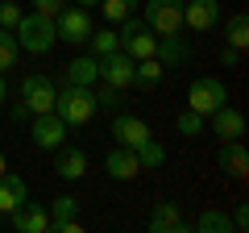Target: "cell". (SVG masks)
I'll use <instances>...</instances> for the list:
<instances>
[{
	"label": "cell",
	"instance_id": "cell-39",
	"mask_svg": "<svg viewBox=\"0 0 249 233\" xmlns=\"http://www.w3.org/2000/svg\"><path fill=\"white\" fill-rule=\"evenodd\" d=\"M0 229H4V213H0Z\"/></svg>",
	"mask_w": 249,
	"mask_h": 233
},
{
	"label": "cell",
	"instance_id": "cell-30",
	"mask_svg": "<svg viewBox=\"0 0 249 233\" xmlns=\"http://www.w3.org/2000/svg\"><path fill=\"white\" fill-rule=\"evenodd\" d=\"M175 129H178L183 137H199V134H204V116L191 113V108H183V113H178V121H175Z\"/></svg>",
	"mask_w": 249,
	"mask_h": 233
},
{
	"label": "cell",
	"instance_id": "cell-6",
	"mask_svg": "<svg viewBox=\"0 0 249 233\" xmlns=\"http://www.w3.org/2000/svg\"><path fill=\"white\" fill-rule=\"evenodd\" d=\"M54 96H58V83H54L46 71H34V75L21 79V104L29 108V116L54 113Z\"/></svg>",
	"mask_w": 249,
	"mask_h": 233
},
{
	"label": "cell",
	"instance_id": "cell-18",
	"mask_svg": "<svg viewBox=\"0 0 249 233\" xmlns=\"http://www.w3.org/2000/svg\"><path fill=\"white\" fill-rule=\"evenodd\" d=\"M154 58H158L166 71H175V67H183L187 58H191V42H187L183 34H175V38H158V50H154Z\"/></svg>",
	"mask_w": 249,
	"mask_h": 233
},
{
	"label": "cell",
	"instance_id": "cell-40",
	"mask_svg": "<svg viewBox=\"0 0 249 233\" xmlns=\"http://www.w3.org/2000/svg\"><path fill=\"white\" fill-rule=\"evenodd\" d=\"M0 4H4V0H0Z\"/></svg>",
	"mask_w": 249,
	"mask_h": 233
},
{
	"label": "cell",
	"instance_id": "cell-12",
	"mask_svg": "<svg viewBox=\"0 0 249 233\" xmlns=\"http://www.w3.org/2000/svg\"><path fill=\"white\" fill-rule=\"evenodd\" d=\"M100 83H112V88H133V58L124 50H112L100 58Z\"/></svg>",
	"mask_w": 249,
	"mask_h": 233
},
{
	"label": "cell",
	"instance_id": "cell-1",
	"mask_svg": "<svg viewBox=\"0 0 249 233\" xmlns=\"http://www.w3.org/2000/svg\"><path fill=\"white\" fill-rule=\"evenodd\" d=\"M17 46L25 54H50L54 46H58V29H54L50 17H42V13H21L17 21Z\"/></svg>",
	"mask_w": 249,
	"mask_h": 233
},
{
	"label": "cell",
	"instance_id": "cell-21",
	"mask_svg": "<svg viewBox=\"0 0 249 233\" xmlns=\"http://www.w3.org/2000/svg\"><path fill=\"white\" fill-rule=\"evenodd\" d=\"M54 171H58V179H67V183H79L83 175H88V154L83 150H62L58 146V162H54Z\"/></svg>",
	"mask_w": 249,
	"mask_h": 233
},
{
	"label": "cell",
	"instance_id": "cell-34",
	"mask_svg": "<svg viewBox=\"0 0 249 233\" xmlns=\"http://www.w3.org/2000/svg\"><path fill=\"white\" fill-rule=\"evenodd\" d=\"M237 63H241V50H237V46H224V50H220V67L229 71V67H237Z\"/></svg>",
	"mask_w": 249,
	"mask_h": 233
},
{
	"label": "cell",
	"instance_id": "cell-25",
	"mask_svg": "<svg viewBox=\"0 0 249 233\" xmlns=\"http://www.w3.org/2000/svg\"><path fill=\"white\" fill-rule=\"evenodd\" d=\"M88 46H91V54H96V58H104V54L121 50V38H116V29H91Z\"/></svg>",
	"mask_w": 249,
	"mask_h": 233
},
{
	"label": "cell",
	"instance_id": "cell-16",
	"mask_svg": "<svg viewBox=\"0 0 249 233\" xmlns=\"http://www.w3.org/2000/svg\"><path fill=\"white\" fill-rule=\"evenodd\" d=\"M9 225L17 233H46L50 229V213H46V204H21V208H13L9 213Z\"/></svg>",
	"mask_w": 249,
	"mask_h": 233
},
{
	"label": "cell",
	"instance_id": "cell-28",
	"mask_svg": "<svg viewBox=\"0 0 249 233\" xmlns=\"http://www.w3.org/2000/svg\"><path fill=\"white\" fill-rule=\"evenodd\" d=\"M137 4H142V0H100V9H104V17L112 21V25H121L124 17H133Z\"/></svg>",
	"mask_w": 249,
	"mask_h": 233
},
{
	"label": "cell",
	"instance_id": "cell-26",
	"mask_svg": "<svg viewBox=\"0 0 249 233\" xmlns=\"http://www.w3.org/2000/svg\"><path fill=\"white\" fill-rule=\"evenodd\" d=\"M21 58V46H17V34L13 29L0 25V71H9V67H17Z\"/></svg>",
	"mask_w": 249,
	"mask_h": 233
},
{
	"label": "cell",
	"instance_id": "cell-22",
	"mask_svg": "<svg viewBox=\"0 0 249 233\" xmlns=\"http://www.w3.org/2000/svg\"><path fill=\"white\" fill-rule=\"evenodd\" d=\"M166 79V67L158 63V58H137L133 63V88H158V83Z\"/></svg>",
	"mask_w": 249,
	"mask_h": 233
},
{
	"label": "cell",
	"instance_id": "cell-7",
	"mask_svg": "<svg viewBox=\"0 0 249 233\" xmlns=\"http://www.w3.org/2000/svg\"><path fill=\"white\" fill-rule=\"evenodd\" d=\"M54 29H58V42L83 46L91 38V13L83 4H62V13L54 17Z\"/></svg>",
	"mask_w": 249,
	"mask_h": 233
},
{
	"label": "cell",
	"instance_id": "cell-24",
	"mask_svg": "<svg viewBox=\"0 0 249 233\" xmlns=\"http://www.w3.org/2000/svg\"><path fill=\"white\" fill-rule=\"evenodd\" d=\"M137 162H142V171H158L162 162H166V146H162L158 137L150 134L142 146H137Z\"/></svg>",
	"mask_w": 249,
	"mask_h": 233
},
{
	"label": "cell",
	"instance_id": "cell-20",
	"mask_svg": "<svg viewBox=\"0 0 249 233\" xmlns=\"http://www.w3.org/2000/svg\"><path fill=\"white\" fill-rule=\"evenodd\" d=\"M67 83H79V88H96L100 83V58L96 54H79L67 63Z\"/></svg>",
	"mask_w": 249,
	"mask_h": 233
},
{
	"label": "cell",
	"instance_id": "cell-32",
	"mask_svg": "<svg viewBox=\"0 0 249 233\" xmlns=\"http://www.w3.org/2000/svg\"><path fill=\"white\" fill-rule=\"evenodd\" d=\"M29 4H34V13H42V17H58L62 13V0H29Z\"/></svg>",
	"mask_w": 249,
	"mask_h": 233
},
{
	"label": "cell",
	"instance_id": "cell-2",
	"mask_svg": "<svg viewBox=\"0 0 249 233\" xmlns=\"http://www.w3.org/2000/svg\"><path fill=\"white\" fill-rule=\"evenodd\" d=\"M54 113H58L71 129L88 125L91 116L100 113V108H96V92L79 88V83H67V88H58V96H54Z\"/></svg>",
	"mask_w": 249,
	"mask_h": 233
},
{
	"label": "cell",
	"instance_id": "cell-5",
	"mask_svg": "<svg viewBox=\"0 0 249 233\" xmlns=\"http://www.w3.org/2000/svg\"><path fill=\"white\" fill-rule=\"evenodd\" d=\"M220 104H229V88H224V79H216V75H199V79H191V88H187V108L199 116L216 113Z\"/></svg>",
	"mask_w": 249,
	"mask_h": 233
},
{
	"label": "cell",
	"instance_id": "cell-35",
	"mask_svg": "<svg viewBox=\"0 0 249 233\" xmlns=\"http://www.w3.org/2000/svg\"><path fill=\"white\" fill-rule=\"evenodd\" d=\"M9 116L21 125V121H29V108H25V104H13V113H9Z\"/></svg>",
	"mask_w": 249,
	"mask_h": 233
},
{
	"label": "cell",
	"instance_id": "cell-19",
	"mask_svg": "<svg viewBox=\"0 0 249 233\" xmlns=\"http://www.w3.org/2000/svg\"><path fill=\"white\" fill-rule=\"evenodd\" d=\"M104 171L112 175V179H137V175H142L137 150H129V146H116V150L104 158Z\"/></svg>",
	"mask_w": 249,
	"mask_h": 233
},
{
	"label": "cell",
	"instance_id": "cell-15",
	"mask_svg": "<svg viewBox=\"0 0 249 233\" xmlns=\"http://www.w3.org/2000/svg\"><path fill=\"white\" fill-rule=\"evenodd\" d=\"M216 167H220L224 175H232V179H245V171H249L245 137H237V142H220V150H216Z\"/></svg>",
	"mask_w": 249,
	"mask_h": 233
},
{
	"label": "cell",
	"instance_id": "cell-9",
	"mask_svg": "<svg viewBox=\"0 0 249 233\" xmlns=\"http://www.w3.org/2000/svg\"><path fill=\"white\" fill-rule=\"evenodd\" d=\"M220 0H183V29H196V34H208V29L220 25Z\"/></svg>",
	"mask_w": 249,
	"mask_h": 233
},
{
	"label": "cell",
	"instance_id": "cell-13",
	"mask_svg": "<svg viewBox=\"0 0 249 233\" xmlns=\"http://www.w3.org/2000/svg\"><path fill=\"white\" fill-rule=\"evenodd\" d=\"M208 121H212V134L220 137V142H237V137H245V113L232 104H220L216 113H208Z\"/></svg>",
	"mask_w": 249,
	"mask_h": 233
},
{
	"label": "cell",
	"instance_id": "cell-38",
	"mask_svg": "<svg viewBox=\"0 0 249 233\" xmlns=\"http://www.w3.org/2000/svg\"><path fill=\"white\" fill-rule=\"evenodd\" d=\"M75 4H83V9H88V4H100V0H75Z\"/></svg>",
	"mask_w": 249,
	"mask_h": 233
},
{
	"label": "cell",
	"instance_id": "cell-4",
	"mask_svg": "<svg viewBox=\"0 0 249 233\" xmlns=\"http://www.w3.org/2000/svg\"><path fill=\"white\" fill-rule=\"evenodd\" d=\"M116 38H121V50L129 54V58H154V50H158V34L154 29H145L142 17H124L121 29H116Z\"/></svg>",
	"mask_w": 249,
	"mask_h": 233
},
{
	"label": "cell",
	"instance_id": "cell-11",
	"mask_svg": "<svg viewBox=\"0 0 249 233\" xmlns=\"http://www.w3.org/2000/svg\"><path fill=\"white\" fill-rule=\"evenodd\" d=\"M150 134H154V129L145 125L142 116H133V113H112V137H116V146L137 150V146H142Z\"/></svg>",
	"mask_w": 249,
	"mask_h": 233
},
{
	"label": "cell",
	"instance_id": "cell-27",
	"mask_svg": "<svg viewBox=\"0 0 249 233\" xmlns=\"http://www.w3.org/2000/svg\"><path fill=\"white\" fill-rule=\"evenodd\" d=\"M224 34H229V38H224L229 46L245 50V46H249V17H245V13H232V17H229V29H224Z\"/></svg>",
	"mask_w": 249,
	"mask_h": 233
},
{
	"label": "cell",
	"instance_id": "cell-33",
	"mask_svg": "<svg viewBox=\"0 0 249 233\" xmlns=\"http://www.w3.org/2000/svg\"><path fill=\"white\" fill-rule=\"evenodd\" d=\"M229 216H232V233H245V229H249V208H245V204H237Z\"/></svg>",
	"mask_w": 249,
	"mask_h": 233
},
{
	"label": "cell",
	"instance_id": "cell-17",
	"mask_svg": "<svg viewBox=\"0 0 249 233\" xmlns=\"http://www.w3.org/2000/svg\"><path fill=\"white\" fill-rule=\"evenodd\" d=\"M29 200V183H25V175H17V171H4L0 175V213L9 216L13 208H21Z\"/></svg>",
	"mask_w": 249,
	"mask_h": 233
},
{
	"label": "cell",
	"instance_id": "cell-29",
	"mask_svg": "<svg viewBox=\"0 0 249 233\" xmlns=\"http://www.w3.org/2000/svg\"><path fill=\"white\" fill-rule=\"evenodd\" d=\"M91 92H96V108H104V113H121V96H124V88L100 83V88H91Z\"/></svg>",
	"mask_w": 249,
	"mask_h": 233
},
{
	"label": "cell",
	"instance_id": "cell-14",
	"mask_svg": "<svg viewBox=\"0 0 249 233\" xmlns=\"http://www.w3.org/2000/svg\"><path fill=\"white\" fill-rule=\"evenodd\" d=\"M46 213H50V229L58 233H79V200L75 196H54L50 204H46Z\"/></svg>",
	"mask_w": 249,
	"mask_h": 233
},
{
	"label": "cell",
	"instance_id": "cell-23",
	"mask_svg": "<svg viewBox=\"0 0 249 233\" xmlns=\"http://www.w3.org/2000/svg\"><path fill=\"white\" fill-rule=\"evenodd\" d=\"M191 229H199V233H232V216L224 213V208H204V213L191 221Z\"/></svg>",
	"mask_w": 249,
	"mask_h": 233
},
{
	"label": "cell",
	"instance_id": "cell-8",
	"mask_svg": "<svg viewBox=\"0 0 249 233\" xmlns=\"http://www.w3.org/2000/svg\"><path fill=\"white\" fill-rule=\"evenodd\" d=\"M29 134H34L37 150H58V146H67L71 125H67L58 113H37V116H29Z\"/></svg>",
	"mask_w": 249,
	"mask_h": 233
},
{
	"label": "cell",
	"instance_id": "cell-3",
	"mask_svg": "<svg viewBox=\"0 0 249 233\" xmlns=\"http://www.w3.org/2000/svg\"><path fill=\"white\" fill-rule=\"evenodd\" d=\"M142 21L145 29H154L158 38L183 34V0H142Z\"/></svg>",
	"mask_w": 249,
	"mask_h": 233
},
{
	"label": "cell",
	"instance_id": "cell-10",
	"mask_svg": "<svg viewBox=\"0 0 249 233\" xmlns=\"http://www.w3.org/2000/svg\"><path fill=\"white\" fill-rule=\"evenodd\" d=\"M145 229H150V233H187V229H191V221L183 216V208H178L175 200H158V204L150 208Z\"/></svg>",
	"mask_w": 249,
	"mask_h": 233
},
{
	"label": "cell",
	"instance_id": "cell-36",
	"mask_svg": "<svg viewBox=\"0 0 249 233\" xmlns=\"http://www.w3.org/2000/svg\"><path fill=\"white\" fill-rule=\"evenodd\" d=\"M4 100H9V83H4V71H0V108H4Z\"/></svg>",
	"mask_w": 249,
	"mask_h": 233
},
{
	"label": "cell",
	"instance_id": "cell-37",
	"mask_svg": "<svg viewBox=\"0 0 249 233\" xmlns=\"http://www.w3.org/2000/svg\"><path fill=\"white\" fill-rule=\"evenodd\" d=\"M4 171H9V158H4V150H0V175H4Z\"/></svg>",
	"mask_w": 249,
	"mask_h": 233
},
{
	"label": "cell",
	"instance_id": "cell-31",
	"mask_svg": "<svg viewBox=\"0 0 249 233\" xmlns=\"http://www.w3.org/2000/svg\"><path fill=\"white\" fill-rule=\"evenodd\" d=\"M17 21H21V4H17V0H4V4H0V25L17 29Z\"/></svg>",
	"mask_w": 249,
	"mask_h": 233
}]
</instances>
